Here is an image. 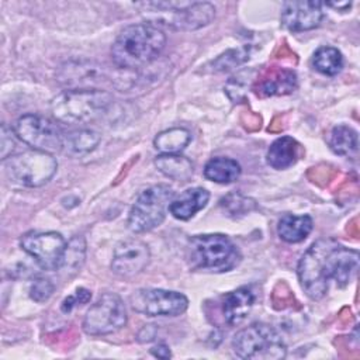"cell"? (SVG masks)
Listing matches in <instances>:
<instances>
[{"instance_id":"obj_1","label":"cell","mask_w":360,"mask_h":360,"mask_svg":"<svg viewBox=\"0 0 360 360\" xmlns=\"http://www.w3.org/2000/svg\"><path fill=\"white\" fill-rule=\"evenodd\" d=\"M359 269V252L338 243L332 238L314 242L301 256L297 276L304 292L312 300L326 295L329 283L338 287L349 285Z\"/></svg>"},{"instance_id":"obj_2","label":"cell","mask_w":360,"mask_h":360,"mask_svg":"<svg viewBox=\"0 0 360 360\" xmlns=\"http://www.w3.org/2000/svg\"><path fill=\"white\" fill-rule=\"evenodd\" d=\"M166 35L155 24L136 22L125 27L111 45V59L118 69L134 70L153 62L165 49Z\"/></svg>"},{"instance_id":"obj_3","label":"cell","mask_w":360,"mask_h":360,"mask_svg":"<svg viewBox=\"0 0 360 360\" xmlns=\"http://www.w3.org/2000/svg\"><path fill=\"white\" fill-rule=\"evenodd\" d=\"M148 22L174 31H194L208 25L215 7L207 1H148L138 3Z\"/></svg>"},{"instance_id":"obj_4","label":"cell","mask_w":360,"mask_h":360,"mask_svg":"<svg viewBox=\"0 0 360 360\" xmlns=\"http://www.w3.org/2000/svg\"><path fill=\"white\" fill-rule=\"evenodd\" d=\"M112 104V96L98 89H68L51 101L55 121L66 125L89 124L101 117Z\"/></svg>"},{"instance_id":"obj_5","label":"cell","mask_w":360,"mask_h":360,"mask_svg":"<svg viewBox=\"0 0 360 360\" xmlns=\"http://www.w3.org/2000/svg\"><path fill=\"white\" fill-rule=\"evenodd\" d=\"M187 262L194 270L224 273L238 266L240 252L226 235H195L187 242Z\"/></svg>"},{"instance_id":"obj_6","label":"cell","mask_w":360,"mask_h":360,"mask_svg":"<svg viewBox=\"0 0 360 360\" xmlns=\"http://www.w3.org/2000/svg\"><path fill=\"white\" fill-rule=\"evenodd\" d=\"M233 353L245 360H280L287 356L281 335L267 323H252L232 339Z\"/></svg>"},{"instance_id":"obj_7","label":"cell","mask_w":360,"mask_h":360,"mask_svg":"<svg viewBox=\"0 0 360 360\" xmlns=\"http://www.w3.org/2000/svg\"><path fill=\"white\" fill-rule=\"evenodd\" d=\"M6 176L24 187H39L48 183L58 169L52 153L31 149L3 160Z\"/></svg>"},{"instance_id":"obj_8","label":"cell","mask_w":360,"mask_h":360,"mask_svg":"<svg viewBox=\"0 0 360 360\" xmlns=\"http://www.w3.org/2000/svg\"><path fill=\"white\" fill-rule=\"evenodd\" d=\"M174 191L167 184L146 187L132 204L128 214V228L135 233H143L159 226L166 217Z\"/></svg>"},{"instance_id":"obj_9","label":"cell","mask_w":360,"mask_h":360,"mask_svg":"<svg viewBox=\"0 0 360 360\" xmlns=\"http://www.w3.org/2000/svg\"><path fill=\"white\" fill-rule=\"evenodd\" d=\"M127 308L115 292H104L87 309L83 330L90 336H105L118 332L127 325Z\"/></svg>"},{"instance_id":"obj_10","label":"cell","mask_w":360,"mask_h":360,"mask_svg":"<svg viewBox=\"0 0 360 360\" xmlns=\"http://www.w3.org/2000/svg\"><path fill=\"white\" fill-rule=\"evenodd\" d=\"M15 136L32 149L53 153L63 149L65 134L58 124L39 114H24L14 124Z\"/></svg>"},{"instance_id":"obj_11","label":"cell","mask_w":360,"mask_h":360,"mask_svg":"<svg viewBox=\"0 0 360 360\" xmlns=\"http://www.w3.org/2000/svg\"><path fill=\"white\" fill-rule=\"evenodd\" d=\"M129 302L135 312L146 316H177L188 307L184 294L163 288H139L131 294Z\"/></svg>"},{"instance_id":"obj_12","label":"cell","mask_w":360,"mask_h":360,"mask_svg":"<svg viewBox=\"0 0 360 360\" xmlns=\"http://www.w3.org/2000/svg\"><path fill=\"white\" fill-rule=\"evenodd\" d=\"M21 249L28 253L35 263L46 271L60 270L68 243L65 238L53 231L28 232L20 239Z\"/></svg>"},{"instance_id":"obj_13","label":"cell","mask_w":360,"mask_h":360,"mask_svg":"<svg viewBox=\"0 0 360 360\" xmlns=\"http://www.w3.org/2000/svg\"><path fill=\"white\" fill-rule=\"evenodd\" d=\"M150 260V252L145 242L129 238L117 243L112 260L111 270L124 278H131L142 273Z\"/></svg>"},{"instance_id":"obj_14","label":"cell","mask_w":360,"mask_h":360,"mask_svg":"<svg viewBox=\"0 0 360 360\" xmlns=\"http://www.w3.org/2000/svg\"><path fill=\"white\" fill-rule=\"evenodd\" d=\"M323 3L301 0L287 1L281 8V24L291 32L309 31L321 25L323 20Z\"/></svg>"},{"instance_id":"obj_15","label":"cell","mask_w":360,"mask_h":360,"mask_svg":"<svg viewBox=\"0 0 360 360\" xmlns=\"http://www.w3.org/2000/svg\"><path fill=\"white\" fill-rule=\"evenodd\" d=\"M58 80L68 89H98L107 82L103 66L93 62H68L59 73Z\"/></svg>"},{"instance_id":"obj_16","label":"cell","mask_w":360,"mask_h":360,"mask_svg":"<svg viewBox=\"0 0 360 360\" xmlns=\"http://www.w3.org/2000/svg\"><path fill=\"white\" fill-rule=\"evenodd\" d=\"M255 304V294L248 287H239L224 295L222 315L228 325L238 326L250 314Z\"/></svg>"},{"instance_id":"obj_17","label":"cell","mask_w":360,"mask_h":360,"mask_svg":"<svg viewBox=\"0 0 360 360\" xmlns=\"http://www.w3.org/2000/svg\"><path fill=\"white\" fill-rule=\"evenodd\" d=\"M210 200V193L202 187H191L184 190L179 197L173 198L169 204V212L180 221L193 218L201 211Z\"/></svg>"},{"instance_id":"obj_18","label":"cell","mask_w":360,"mask_h":360,"mask_svg":"<svg viewBox=\"0 0 360 360\" xmlns=\"http://www.w3.org/2000/svg\"><path fill=\"white\" fill-rule=\"evenodd\" d=\"M300 143L292 136L277 138L267 150V163L277 170H284L295 165L300 158Z\"/></svg>"},{"instance_id":"obj_19","label":"cell","mask_w":360,"mask_h":360,"mask_svg":"<svg viewBox=\"0 0 360 360\" xmlns=\"http://www.w3.org/2000/svg\"><path fill=\"white\" fill-rule=\"evenodd\" d=\"M314 221L309 215H295L285 214L280 218L277 224V233L280 239L287 243H298L302 242L312 231Z\"/></svg>"},{"instance_id":"obj_20","label":"cell","mask_w":360,"mask_h":360,"mask_svg":"<svg viewBox=\"0 0 360 360\" xmlns=\"http://www.w3.org/2000/svg\"><path fill=\"white\" fill-rule=\"evenodd\" d=\"M155 166L166 177L187 181L194 172L193 162L180 153H160L155 158Z\"/></svg>"},{"instance_id":"obj_21","label":"cell","mask_w":360,"mask_h":360,"mask_svg":"<svg viewBox=\"0 0 360 360\" xmlns=\"http://www.w3.org/2000/svg\"><path fill=\"white\" fill-rule=\"evenodd\" d=\"M328 145L336 155L356 158L359 150L357 131L349 125H336L332 128L328 136Z\"/></svg>"},{"instance_id":"obj_22","label":"cell","mask_w":360,"mask_h":360,"mask_svg":"<svg viewBox=\"0 0 360 360\" xmlns=\"http://www.w3.org/2000/svg\"><path fill=\"white\" fill-rule=\"evenodd\" d=\"M240 165L232 158H212L204 166L205 179L219 183L229 184L239 179Z\"/></svg>"},{"instance_id":"obj_23","label":"cell","mask_w":360,"mask_h":360,"mask_svg":"<svg viewBox=\"0 0 360 360\" xmlns=\"http://www.w3.org/2000/svg\"><path fill=\"white\" fill-rule=\"evenodd\" d=\"M191 141V134L188 129L181 127H174L159 132L153 145L160 153H180Z\"/></svg>"},{"instance_id":"obj_24","label":"cell","mask_w":360,"mask_h":360,"mask_svg":"<svg viewBox=\"0 0 360 360\" xmlns=\"http://www.w3.org/2000/svg\"><path fill=\"white\" fill-rule=\"evenodd\" d=\"M297 87V75L290 69H281L264 79L259 87L260 96H284Z\"/></svg>"},{"instance_id":"obj_25","label":"cell","mask_w":360,"mask_h":360,"mask_svg":"<svg viewBox=\"0 0 360 360\" xmlns=\"http://www.w3.org/2000/svg\"><path fill=\"white\" fill-rule=\"evenodd\" d=\"M312 65L325 76H336L343 68V56L333 46H321L312 56Z\"/></svg>"},{"instance_id":"obj_26","label":"cell","mask_w":360,"mask_h":360,"mask_svg":"<svg viewBox=\"0 0 360 360\" xmlns=\"http://www.w3.org/2000/svg\"><path fill=\"white\" fill-rule=\"evenodd\" d=\"M100 143V135L93 129H73L65 134L63 148L72 153H87Z\"/></svg>"},{"instance_id":"obj_27","label":"cell","mask_w":360,"mask_h":360,"mask_svg":"<svg viewBox=\"0 0 360 360\" xmlns=\"http://www.w3.org/2000/svg\"><path fill=\"white\" fill-rule=\"evenodd\" d=\"M249 46H240L236 49H228L226 52L221 53L211 62V68L214 72H226L231 70L249 59Z\"/></svg>"},{"instance_id":"obj_28","label":"cell","mask_w":360,"mask_h":360,"mask_svg":"<svg viewBox=\"0 0 360 360\" xmlns=\"http://www.w3.org/2000/svg\"><path fill=\"white\" fill-rule=\"evenodd\" d=\"M84 253H86L84 239L80 236H75L68 243L63 264L60 269H68V271H77L84 262Z\"/></svg>"},{"instance_id":"obj_29","label":"cell","mask_w":360,"mask_h":360,"mask_svg":"<svg viewBox=\"0 0 360 360\" xmlns=\"http://www.w3.org/2000/svg\"><path fill=\"white\" fill-rule=\"evenodd\" d=\"M253 73H255V70H242L228 80V83L225 86V91L228 93L231 100L238 103L239 100L243 98L245 91L248 90V87L250 84V76Z\"/></svg>"},{"instance_id":"obj_30","label":"cell","mask_w":360,"mask_h":360,"mask_svg":"<svg viewBox=\"0 0 360 360\" xmlns=\"http://www.w3.org/2000/svg\"><path fill=\"white\" fill-rule=\"evenodd\" d=\"M55 290V284L48 277H35L30 287V297L35 302L46 301Z\"/></svg>"},{"instance_id":"obj_31","label":"cell","mask_w":360,"mask_h":360,"mask_svg":"<svg viewBox=\"0 0 360 360\" xmlns=\"http://www.w3.org/2000/svg\"><path fill=\"white\" fill-rule=\"evenodd\" d=\"M91 298V292L83 287L77 288L72 295L66 297L63 301H62V305H60V309L63 312H70L77 305H83L86 302H89Z\"/></svg>"},{"instance_id":"obj_32","label":"cell","mask_w":360,"mask_h":360,"mask_svg":"<svg viewBox=\"0 0 360 360\" xmlns=\"http://www.w3.org/2000/svg\"><path fill=\"white\" fill-rule=\"evenodd\" d=\"M14 149V136L11 134V128H7V125L1 127V159H7L8 155Z\"/></svg>"},{"instance_id":"obj_33","label":"cell","mask_w":360,"mask_h":360,"mask_svg":"<svg viewBox=\"0 0 360 360\" xmlns=\"http://www.w3.org/2000/svg\"><path fill=\"white\" fill-rule=\"evenodd\" d=\"M150 353L159 359H169L172 356L170 353V349L167 345L165 343H159L158 346H155L153 349H150Z\"/></svg>"},{"instance_id":"obj_34","label":"cell","mask_w":360,"mask_h":360,"mask_svg":"<svg viewBox=\"0 0 360 360\" xmlns=\"http://www.w3.org/2000/svg\"><path fill=\"white\" fill-rule=\"evenodd\" d=\"M325 6L333 7V8L339 10V11H346V10H349L352 7V3L350 1H345V3H325Z\"/></svg>"}]
</instances>
